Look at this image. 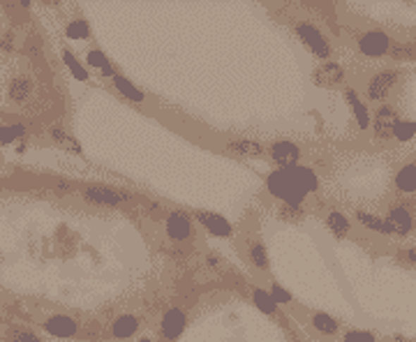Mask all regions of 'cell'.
Segmentation results:
<instances>
[{
    "mask_svg": "<svg viewBox=\"0 0 416 342\" xmlns=\"http://www.w3.org/2000/svg\"><path fill=\"white\" fill-rule=\"evenodd\" d=\"M294 35L298 42H301V47L305 49V51L317 58L319 63L333 61V54H336L333 42L326 37V32H324L319 26H314L310 19L294 21Z\"/></svg>",
    "mask_w": 416,
    "mask_h": 342,
    "instance_id": "cell-1",
    "label": "cell"
},
{
    "mask_svg": "<svg viewBox=\"0 0 416 342\" xmlns=\"http://www.w3.org/2000/svg\"><path fill=\"white\" fill-rule=\"evenodd\" d=\"M264 188L273 199H278L282 206L305 208V204H307V197L296 188V183H294V178H291L289 169L269 171L266 173V178H264Z\"/></svg>",
    "mask_w": 416,
    "mask_h": 342,
    "instance_id": "cell-2",
    "label": "cell"
},
{
    "mask_svg": "<svg viewBox=\"0 0 416 342\" xmlns=\"http://www.w3.org/2000/svg\"><path fill=\"white\" fill-rule=\"evenodd\" d=\"M356 49H359V54L365 58H372V61H377V58H384L391 54V47H393V37L389 35L386 30H379V28H368V30H361L356 32Z\"/></svg>",
    "mask_w": 416,
    "mask_h": 342,
    "instance_id": "cell-3",
    "label": "cell"
},
{
    "mask_svg": "<svg viewBox=\"0 0 416 342\" xmlns=\"http://www.w3.org/2000/svg\"><path fill=\"white\" fill-rule=\"evenodd\" d=\"M400 77H403L400 70H393V68L374 72L370 81L365 83V90H363L365 99H368V102H374V104H386V99L396 90Z\"/></svg>",
    "mask_w": 416,
    "mask_h": 342,
    "instance_id": "cell-4",
    "label": "cell"
},
{
    "mask_svg": "<svg viewBox=\"0 0 416 342\" xmlns=\"http://www.w3.org/2000/svg\"><path fill=\"white\" fill-rule=\"evenodd\" d=\"M266 155L271 157L273 164L278 169H291V166H298L303 160V151L296 141L291 139H276L266 146Z\"/></svg>",
    "mask_w": 416,
    "mask_h": 342,
    "instance_id": "cell-5",
    "label": "cell"
},
{
    "mask_svg": "<svg viewBox=\"0 0 416 342\" xmlns=\"http://www.w3.org/2000/svg\"><path fill=\"white\" fill-rule=\"evenodd\" d=\"M188 329V310L181 305H169L160 317V338L164 342H176Z\"/></svg>",
    "mask_w": 416,
    "mask_h": 342,
    "instance_id": "cell-6",
    "label": "cell"
},
{
    "mask_svg": "<svg viewBox=\"0 0 416 342\" xmlns=\"http://www.w3.org/2000/svg\"><path fill=\"white\" fill-rule=\"evenodd\" d=\"M164 233L173 243H188L195 236V224L192 218L183 211H169L164 218Z\"/></svg>",
    "mask_w": 416,
    "mask_h": 342,
    "instance_id": "cell-7",
    "label": "cell"
},
{
    "mask_svg": "<svg viewBox=\"0 0 416 342\" xmlns=\"http://www.w3.org/2000/svg\"><path fill=\"white\" fill-rule=\"evenodd\" d=\"M398 121H400V116H398V109L393 104H379L372 114V137H374V141L393 139Z\"/></svg>",
    "mask_w": 416,
    "mask_h": 342,
    "instance_id": "cell-8",
    "label": "cell"
},
{
    "mask_svg": "<svg viewBox=\"0 0 416 342\" xmlns=\"http://www.w3.org/2000/svg\"><path fill=\"white\" fill-rule=\"evenodd\" d=\"M83 199L95 206H111L118 208L132 202V195L125 190H116V188H106V185H90L83 190Z\"/></svg>",
    "mask_w": 416,
    "mask_h": 342,
    "instance_id": "cell-9",
    "label": "cell"
},
{
    "mask_svg": "<svg viewBox=\"0 0 416 342\" xmlns=\"http://www.w3.org/2000/svg\"><path fill=\"white\" fill-rule=\"evenodd\" d=\"M343 95H345V102L349 104V109H352L356 130H359V132H368L372 128V114L368 109V104H365V99L361 97L359 88H356V86H345Z\"/></svg>",
    "mask_w": 416,
    "mask_h": 342,
    "instance_id": "cell-10",
    "label": "cell"
},
{
    "mask_svg": "<svg viewBox=\"0 0 416 342\" xmlns=\"http://www.w3.org/2000/svg\"><path fill=\"white\" fill-rule=\"evenodd\" d=\"M192 218H195V222L199 224V227H202L204 231H208L215 238H231L234 236V227H231V222L227 218H222V215H218V213L192 211Z\"/></svg>",
    "mask_w": 416,
    "mask_h": 342,
    "instance_id": "cell-11",
    "label": "cell"
},
{
    "mask_svg": "<svg viewBox=\"0 0 416 342\" xmlns=\"http://www.w3.org/2000/svg\"><path fill=\"white\" fill-rule=\"evenodd\" d=\"M345 79H347V72L338 61L319 63L312 72V83L317 88H338V86H343Z\"/></svg>",
    "mask_w": 416,
    "mask_h": 342,
    "instance_id": "cell-12",
    "label": "cell"
},
{
    "mask_svg": "<svg viewBox=\"0 0 416 342\" xmlns=\"http://www.w3.org/2000/svg\"><path fill=\"white\" fill-rule=\"evenodd\" d=\"M386 222L391 227V233L393 236H407L412 229H414V215L410 211V206H407L405 202L403 204H391L389 211H386Z\"/></svg>",
    "mask_w": 416,
    "mask_h": 342,
    "instance_id": "cell-13",
    "label": "cell"
},
{
    "mask_svg": "<svg viewBox=\"0 0 416 342\" xmlns=\"http://www.w3.org/2000/svg\"><path fill=\"white\" fill-rule=\"evenodd\" d=\"M291 178H294L296 188L303 192V195L310 199L312 195H317L319 188H322V181H319V173L312 169L310 164H298V166H291L289 169Z\"/></svg>",
    "mask_w": 416,
    "mask_h": 342,
    "instance_id": "cell-14",
    "label": "cell"
},
{
    "mask_svg": "<svg viewBox=\"0 0 416 342\" xmlns=\"http://www.w3.org/2000/svg\"><path fill=\"white\" fill-rule=\"evenodd\" d=\"M224 153L234 155V157H262L266 153V146L262 141L257 139H247V137H236V139H229L222 144Z\"/></svg>",
    "mask_w": 416,
    "mask_h": 342,
    "instance_id": "cell-15",
    "label": "cell"
},
{
    "mask_svg": "<svg viewBox=\"0 0 416 342\" xmlns=\"http://www.w3.org/2000/svg\"><path fill=\"white\" fill-rule=\"evenodd\" d=\"M44 331L54 338H74L79 333V324L70 314H51L44 319Z\"/></svg>",
    "mask_w": 416,
    "mask_h": 342,
    "instance_id": "cell-16",
    "label": "cell"
},
{
    "mask_svg": "<svg viewBox=\"0 0 416 342\" xmlns=\"http://www.w3.org/2000/svg\"><path fill=\"white\" fill-rule=\"evenodd\" d=\"M393 188H396V195L403 199L416 197V160L407 162L398 169L396 178H393Z\"/></svg>",
    "mask_w": 416,
    "mask_h": 342,
    "instance_id": "cell-17",
    "label": "cell"
},
{
    "mask_svg": "<svg viewBox=\"0 0 416 342\" xmlns=\"http://www.w3.org/2000/svg\"><path fill=\"white\" fill-rule=\"evenodd\" d=\"M139 329H141L139 317L132 314V312H123L118 317H114L109 333H111V338H116V340H130L132 336H137Z\"/></svg>",
    "mask_w": 416,
    "mask_h": 342,
    "instance_id": "cell-18",
    "label": "cell"
},
{
    "mask_svg": "<svg viewBox=\"0 0 416 342\" xmlns=\"http://www.w3.org/2000/svg\"><path fill=\"white\" fill-rule=\"evenodd\" d=\"M245 257H247V262L250 266H252L255 271H259V273H269L271 269V264H269V252H266V245L262 243L259 238H247L245 240Z\"/></svg>",
    "mask_w": 416,
    "mask_h": 342,
    "instance_id": "cell-19",
    "label": "cell"
},
{
    "mask_svg": "<svg viewBox=\"0 0 416 342\" xmlns=\"http://www.w3.org/2000/svg\"><path fill=\"white\" fill-rule=\"evenodd\" d=\"M324 224H326V229H329L336 238H345V236H349V233H352V229H354L352 220H349L343 211H338V208H329V211L324 213Z\"/></svg>",
    "mask_w": 416,
    "mask_h": 342,
    "instance_id": "cell-20",
    "label": "cell"
},
{
    "mask_svg": "<svg viewBox=\"0 0 416 342\" xmlns=\"http://www.w3.org/2000/svg\"><path fill=\"white\" fill-rule=\"evenodd\" d=\"M111 83H114V88L118 90V95H123L125 99H130V102H135V104H146V93L144 90H139L135 83H132L128 77H123L121 72H116L114 77H111Z\"/></svg>",
    "mask_w": 416,
    "mask_h": 342,
    "instance_id": "cell-21",
    "label": "cell"
},
{
    "mask_svg": "<svg viewBox=\"0 0 416 342\" xmlns=\"http://www.w3.org/2000/svg\"><path fill=\"white\" fill-rule=\"evenodd\" d=\"M354 220L359 222L361 227H365L368 231H372V233H379V236H393V233H391V227H389L386 218H379V215H374V213L356 211V213H354Z\"/></svg>",
    "mask_w": 416,
    "mask_h": 342,
    "instance_id": "cell-22",
    "label": "cell"
},
{
    "mask_svg": "<svg viewBox=\"0 0 416 342\" xmlns=\"http://www.w3.org/2000/svg\"><path fill=\"white\" fill-rule=\"evenodd\" d=\"M310 326L322 333V336H338L340 324L336 317H331L329 312H312L310 314Z\"/></svg>",
    "mask_w": 416,
    "mask_h": 342,
    "instance_id": "cell-23",
    "label": "cell"
},
{
    "mask_svg": "<svg viewBox=\"0 0 416 342\" xmlns=\"http://www.w3.org/2000/svg\"><path fill=\"white\" fill-rule=\"evenodd\" d=\"M252 301H255V307L264 314L269 317H276L280 307L276 305V301H273L271 291L264 289V287H252Z\"/></svg>",
    "mask_w": 416,
    "mask_h": 342,
    "instance_id": "cell-24",
    "label": "cell"
},
{
    "mask_svg": "<svg viewBox=\"0 0 416 342\" xmlns=\"http://www.w3.org/2000/svg\"><path fill=\"white\" fill-rule=\"evenodd\" d=\"M49 137H51L56 144H61L65 151H70L74 155H81V144L77 139H74L72 135H65V130L63 128H58V125H54V128H49Z\"/></svg>",
    "mask_w": 416,
    "mask_h": 342,
    "instance_id": "cell-25",
    "label": "cell"
},
{
    "mask_svg": "<svg viewBox=\"0 0 416 342\" xmlns=\"http://www.w3.org/2000/svg\"><path fill=\"white\" fill-rule=\"evenodd\" d=\"M32 90V83L28 77H14L12 83H10V97L14 99V102H23V99H28Z\"/></svg>",
    "mask_w": 416,
    "mask_h": 342,
    "instance_id": "cell-26",
    "label": "cell"
},
{
    "mask_svg": "<svg viewBox=\"0 0 416 342\" xmlns=\"http://www.w3.org/2000/svg\"><path fill=\"white\" fill-rule=\"evenodd\" d=\"M393 61H416V49H414V42H403V39H396L393 47H391V54H389Z\"/></svg>",
    "mask_w": 416,
    "mask_h": 342,
    "instance_id": "cell-27",
    "label": "cell"
},
{
    "mask_svg": "<svg viewBox=\"0 0 416 342\" xmlns=\"http://www.w3.org/2000/svg\"><path fill=\"white\" fill-rule=\"evenodd\" d=\"M416 137V121L410 118H400L396 125V132H393V139L400 141V144H407V141H412Z\"/></svg>",
    "mask_w": 416,
    "mask_h": 342,
    "instance_id": "cell-28",
    "label": "cell"
},
{
    "mask_svg": "<svg viewBox=\"0 0 416 342\" xmlns=\"http://www.w3.org/2000/svg\"><path fill=\"white\" fill-rule=\"evenodd\" d=\"M26 137V128L23 125H0V144H14L16 139Z\"/></svg>",
    "mask_w": 416,
    "mask_h": 342,
    "instance_id": "cell-29",
    "label": "cell"
},
{
    "mask_svg": "<svg viewBox=\"0 0 416 342\" xmlns=\"http://www.w3.org/2000/svg\"><path fill=\"white\" fill-rule=\"evenodd\" d=\"M269 291H271V296H273V301H276L278 307H289V305H294V298H291V294L280 285V282H271L269 285Z\"/></svg>",
    "mask_w": 416,
    "mask_h": 342,
    "instance_id": "cell-30",
    "label": "cell"
},
{
    "mask_svg": "<svg viewBox=\"0 0 416 342\" xmlns=\"http://www.w3.org/2000/svg\"><path fill=\"white\" fill-rule=\"evenodd\" d=\"M63 63L70 68V72L74 74V79H79V81H86V79H88L86 68H83V65L77 61V58H74V54H72V51H68V49H65V51H63Z\"/></svg>",
    "mask_w": 416,
    "mask_h": 342,
    "instance_id": "cell-31",
    "label": "cell"
},
{
    "mask_svg": "<svg viewBox=\"0 0 416 342\" xmlns=\"http://www.w3.org/2000/svg\"><path fill=\"white\" fill-rule=\"evenodd\" d=\"M68 37L70 39H88L90 37V28H88V23L83 21V19H74L68 23Z\"/></svg>",
    "mask_w": 416,
    "mask_h": 342,
    "instance_id": "cell-32",
    "label": "cell"
},
{
    "mask_svg": "<svg viewBox=\"0 0 416 342\" xmlns=\"http://www.w3.org/2000/svg\"><path fill=\"white\" fill-rule=\"evenodd\" d=\"M343 342H377V336L365 329H347L343 333Z\"/></svg>",
    "mask_w": 416,
    "mask_h": 342,
    "instance_id": "cell-33",
    "label": "cell"
},
{
    "mask_svg": "<svg viewBox=\"0 0 416 342\" xmlns=\"http://www.w3.org/2000/svg\"><path fill=\"white\" fill-rule=\"evenodd\" d=\"M86 63H88V68H97L99 72L111 65L109 58L104 56V51H99V49H90V51L86 54Z\"/></svg>",
    "mask_w": 416,
    "mask_h": 342,
    "instance_id": "cell-34",
    "label": "cell"
},
{
    "mask_svg": "<svg viewBox=\"0 0 416 342\" xmlns=\"http://www.w3.org/2000/svg\"><path fill=\"white\" fill-rule=\"evenodd\" d=\"M280 220L285 222H301L305 218V208H294V206H280Z\"/></svg>",
    "mask_w": 416,
    "mask_h": 342,
    "instance_id": "cell-35",
    "label": "cell"
},
{
    "mask_svg": "<svg viewBox=\"0 0 416 342\" xmlns=\"http://www.w3.org/2000/svg\"><path fill=\"white\" fill-rule=\"evenodd\" d=\"M10 340L12 342H42L35 333H30V331H14Z\"/></svg>",
    "mask_w": 416,
    "mask_h": 342,
    "instance_id": "cell-36",
    "label": "cell"
},
{
    "mask_svg": "<svg viewBox=\"0 0 416 342\" xmlns=\"http://www.w3.org/2000/svg\"><path fill=\"white\" fill-rule=\"evenodd\" d=\"M400 257L407 262V264H414L416 266V248H410V250H405V252H400Z\"/></svg>",
    "mask_w": 416,
    "mask_h": 342,
    "instance_id": "cell-37",
    "label": "cell"
},
{
    "mask_svg": "<svg viewBox=\"0 0 416 342\" xmlns=\"http://www.w3.org/2000/svg\"><path fill=\"white\" fill-rule=\"evenodd\" d=\"M208 266H211V269H222V259H220V257L211 255V257H208Z\"/></svg>",
    "mask_w": 416,
    "mask_h": 342,
    "instance_id": "cell-38",
    "label": "cell"
},
{
    "mask_svg": "<svg viewBox=\"0 0 416 342\" xmlns=\"http://www.w3.org/2000/svg\"><path fill=\"white\" fill-rule=\"evenodd\" d=\"M391 342H412V340H407V338H400V336H393V338H391Z\"/></svg>",
    "mask_w": 416,
    "mask_h": 342,
    "instance_id": "cell-39",
    "label": "cell"
},
{
    "mask_svg": "<svg viewBox=\"0 0 416 342\" xmlns=\"http://www.w3.org/2000/svg\"><path fill=\"white\" fill-rule=\"evenodd\" d=\"M137 342H153V340H151V338H148V336H141V338H139Z\"/></svg>",
    "mask_w": 416,
    "mask_h": 342,
    "instance_id": "cell-40",
    "label": "cell"
},
{
    "mask_svg": "<svg viewBox=\"0 0 416 342\" xmlns=\"http://www.w3.org/2000/svg\"><path fill=\"white\" fill-rule=\"evenodd\" d=\"M414 49H416V42H414Z\"/></svg>",
    "mask_w": 416,
    "mask_h": 342,
    "instance_id": "cell-41",
    "label": "cell"
},
{
    "mask_svg": "<svg viewBox=\"0 0 416 342\" xmlns=\"http://www.w3.org/2000/svg\"><path fill=\"white\" fill-rule=\"evenodd\" d=\"M160 342H164V340H160Z\"/></svg>",
    "mask_w": 416,
    "mask_h": 342,
    "instance_id": "cell-42",
    "label": "cell"
}]
</instances>
